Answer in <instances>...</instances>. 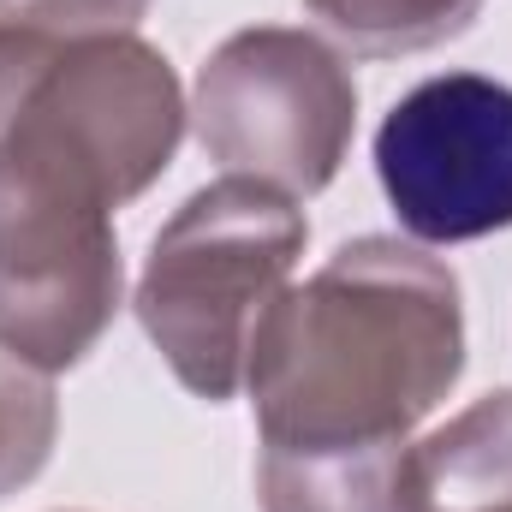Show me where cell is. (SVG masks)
Returning a JSON list of instances; mask_svg holds the SVG:
<instances>
[{"label": "cell", "mask_w": 512, "mask_h": 512, "mask_svg": "<svg viewBox=\"0 0 512 512\" xmlns=\"http://www.w3.org/2000/svg\"><path fill=\"white\" fill-rule=\"evenodd\" d=\"M185 96L143 36H48L0 108V346L42 376L90 358L120 310L114 209L143 197L179 137Z\"/></svg>", "instance_id": "6da1fadb"}, {"label": "cell", "mask_w": 512, "mask_h": 512, "mask_svg": "<svg viewBox=\"0 0 512 512\" xmlns=\"http://www.w3.org/2000/svg\"><path fill=\"white\" fill-rule=\"evenodd\" d=\"M465 370V304L441 256L352 239L268 310L251 352L262 512H399L411 429Z\"/></svg>", "instance_id": "7a4b0ae2"}, {"label": "cell", "mask_w": 512, "mask_h": 512, "mask_svg": "<svg viewBox=\"0 0 512 512\" xmlns=\"http://www.w3.org/2000/svg\"><path fill=\"white\" fill-rule=\"evenodd\" d=\"M304 239L310 221L298 197L245 173L191 191L155 233L137 280V322L197 399L221 405L245 387L256 334L286 298Z\"/></svg>", "instance_id": "3957f363"}, {"label": "cell", "mask_w": 512, "mask_h": 512, "mask_svg": "<svg viewBox=\"0 0 512 512\" xmlns=\"http://www.w3.org/2000/svg\"><path fill=\"white\" fill-rule=\"evenodd\" d=\"M191 120L209 161L227 173L262 179L286 197H316L334 185L352 149L358 84L346 60L310 30L262 24L209 54Z\"/></svg>", "instance_id": "277c9868"}, {"label": "cell", "mask_w": 512, "mask_h": 512, "mask_svg": "<svg viewBox=\"0 0 512 512\" xmlns=\"http://www.w3.org/2000/svg\"><path fill=\"white\" fill-rule=\"evenodd\" d=\"M376 179L417 245H465L512 227V90L447 72L393 102Z\"/></svg>", "instance_id": "5b68a950"}, {"label": "cell", "mask_w": 512, "mask_h": 512, "mask_svg": "<svg viewBox=\"0 0 512 512\" xmlns=\"http://www.w3.org/2000/svg\"><path fill=\"white\" fill-rule=\"evenodd\" d=\"M399 512H512V387L405 447Z\"/></svg>", "instance_id": "8992f818"}, {"label": "cell", "mask_w": 512, "mask_h": 512, "mask_svg": "<svg viewBox=\"0 0 512 512\" xmlns=\"http://www.w3.org/2000/svg\"><path fill=\"white\" fill-rule=\"evenodd\" d=\"M304 12L358 60H393L465 36L483 0H304Z\"/></svg>", "instance_id": "52a82bcc"}, {"label": "cell", "mask_w": 512, "mask_h": 512, "mask_svg": "<svg viewBox=\"0 0 512 512\" xmlns=\"http://www.w3.org/2000/svg\"><path fill=\"white\" fill-rule=\"evenodd\" d=\"M54 429H60V405L48 376L0 346V495L24 489L48 465Z\"/></svg>", "instance_id": "ba28073f"}, {"label": "cell", "mask_w": 512, "mask_h": 512, "mask_svg": "<svg viewBox=\"0 0 512 512\" xmlns=\"http://www.w3.org/2000/svg\"><path fill=\"white\" fill-rule=\"evenodd\" d=\"M149 0H0L6 30H48V36H114L143 18Z\"/></svg>", "instance_id": "9c48e42d"}]
</instances>
